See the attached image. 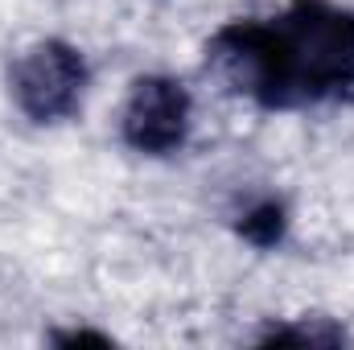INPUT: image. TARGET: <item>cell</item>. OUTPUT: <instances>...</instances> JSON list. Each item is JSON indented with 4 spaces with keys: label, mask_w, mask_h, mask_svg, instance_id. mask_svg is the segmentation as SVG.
<instances>
[{
    "label": "cell",
    "mask_w": 354,
    "mask_h": 350,
    "mask_svg": "<svg viewBox=\"0 0 354 350\" xmlns=\"http://www.w3.org/2000/svg\"><path fill=\"white\" fill-rule=\"evenodd\" d=\"M206 75L268 111L354 103V8L292 0L280 17H248L210 33Z\"/></svg>",
    "instance_id": "6da1fadb"
},
{
    "label": "cell",
    "mask_w": 354,
    "mask_h": 350,
    "mask_svg": "<svg viewBox=\"0 0 354 350\" xmlns=\"http://www.w3.org/2000/svg\"><path fill=\"white\" fill-rule=\"evenodd\" d=\"M87 83H91L87 58L62 37L33 42L29 50L17 54V62L8 71V95H12L17 111L33 124L71 120L83 107Z\"/></svg>",
    "instance_id": "7a4b0ae2"
},
{
    "label": "cell",
    "mask_w": 354,
    "mask_h": 350,
    "mask_svg": "<svg viewBox=\"0 0 354 350\" xmlns=\"http://www.w3.org/2000/svg\"><path fill=\"white\" fill-rule=\"evenodd\" d=\"M189 124H194V99L181 79L174 75L132 79L124 111H120V136L132 153L174 157L189 140Z\"/></svg>",
    "instance_id": "3957f363"
},
{
    "label": "cell",
    "mask_w": 354,
    "mask_h": 350,
    "mask_svg": "<svg viewBox=\"0 0 354 350\" xmlns=\"http://www.w3.org/2000/svg\"><path fill=\"white\" fill-rule=\"evenodd\" d=\"M235 231H239L252 248L268 252V248H276V243L284 239V231H288V210H284V202H280V198L264 194V198H256V202H248V206H243V214H239Z\"/></svg>",
    "instance_id": "277c9868"
},
{
    "label": "cell",
    "mask_w": 354,
    "mask_h": 350,
    "mask_svg": "<svg viewBox=\"0 0 354 350\" xmlns=\"http://www.w3.org/2000/svg\"><path fill=\"white\" fill-rule=\"evenodd\" d=\"M264 342H297V347H338L346 342V330L342 326H330L326 317H313V322H301V326H272L264 334Z\"/></svg>",
    "instance_id": "5b68a950"
}]
</instances>
